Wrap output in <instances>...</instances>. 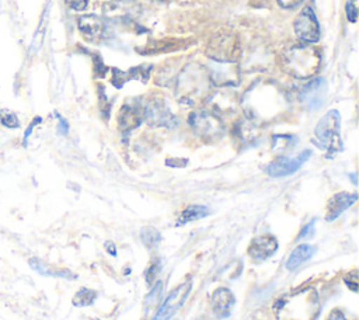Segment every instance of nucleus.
<instances>
[{
	"mask_svg": "<svg viewBox=\"0 0 359 320\" xmlns=\"http://www.w3.org/2000/svg\"><path fill=\"white\" fill-rule=\"evenodd\" d=\"M268 60H269V52L264 46H254L248 52V55H243L244 65H247V67H252V69H258V67L264 66L265 63H268Z\"/></svg>",
	"mask_w": 359,
	"mask_h": 320,
	"instance_id": "obj_22",
	"label": "nucleus"
},
{
	"mask_svg": "<svg viewBox=\"0 0 359 320\" xmlns=\"http://www.w3.org/2000/svg\"><path fill=\"white\" fill-rule=\"evenodd\" d=\"M143 115L150 125L154 126H165L174 128L177 125L175 116L167 108L163 100L160 98H150L146 101L143 107Z\"/></svg>",
	"mask_w": 359,
	"mask_h": 320,
	"instance_id": "obj_11",
	"label": "nucleus"
},
{
	"mask_svg": "<svg viewBox=\"0 0 359 320\" xmlns=\"http://www.w3.org/2000/svg\"><path fill=\"white\" fill-rule=\"evenodd\" d=\"M355 201H356V194H348V192L335 194L328 201V205H327V213H325L327 220H334L345 209H348Z\"/></svg>",
	"mask_w": 359,
	"mask_h": 320,
	"instance_id": "obj_16",
	"label": "nucleus"
},
{
	"mask_svg": "<svg viewBox=\"0 0 359 320\" xmlns=\"http://www.w3.org/2000/svg\"><path fill=\"white\" fill-rule=\"evenodd\" d=\"M177 74H178V73L174 72V66L168 65V66H164V67L160 69L156 81H158V84H161V86H168V84H171L172 81H175Z\"/></svg>",
	"mask_w": 359,
	"mask_h": 320,
	"instance_id": "obj_26",
	"label": "nucleus"
},
{
	"mask_svg": "<svg viewBox=\"0 0 359 320\" xmlns=\"http://www.w3.org/2000/svg\"><path fill=\"white\" fill-rule=\"evenodd\" d=\"M341 116L335 109L328 111L317 124L314 129L316 143L327 150L328 153H337L341 149V135H339Z\"/></svg>",
	"mask_w": 359,
	"mask_h": 320,
	"instance_id": "obj_5",
	"label": "nucleus"
},
{
	"mask_svg": "<svg viewBox=\"0 0 359 320\" xmlns=\"http://www.w3.org/2000/svg\"><path fill=\"white\" fill-rule=\"evenodd\" d=\"M279 320H316L320 302L314 288L307 286L282 298L276 306Z\"/></svg>",
	"mask_w": 359,
	"mask_h": 320,
	"instance_id": "obj_4",
	"label": "nucleus"
},
{
	"mask_svg": "<svg viewBox=\"0 0 359 320\" xmlns=\"http://www.w3.org/2000/svg\"><path fill=\"white\" fill-rule=\"evenodd\" d=\"M276 247H278L276 240L273 237L265 234V236H259L258 239H255L252 241V244L248 248V253L254 260L261 261V260H265L269 255H272L273 251L276 250Z\"/></svg>",
	"mask_w": 359,
	"mask_h": 320,
	"instance_id": "obj_17",
	"label": "nucleus"
},
{
	"mask_svg": "<svg viewBox=\"0 0 359 320\" xmlns=\"http://www.w3.org/2000/svg\"><path fill=\"white\" fill-rule=\"evenodd\" d=\"M88 0H66V4L73 10H84L87 7Z\"/></svg>",
	"mask_w": 359,
	"mask_h": 320,
	"instance_id": "obj_32",
	"label": "nucleus"
},
{
	"mask_svg": "<svg viewBox=\"0 0 359 320\" xmlns=\"http://www.w3.org/2000/svg\"><path fill=\"white\" fill-rule=\"evenodd\" d=\"M236 299L227 288H219L212 295V307L219 317H226L230 314Z\"/></svg>",
	"mask_w": 359,
	"mask_h": 320,
	"instance_id": "obj_18",
	"label": "nucleus"
},
{
	"mask_svg": "<svg viewBox=\"0 0 359 320\" xmlns=\"http://www.w3.org/2000/svg\"><path fill=\"white\" fill-rule=\"evenodd\" d=\"M300 1H302V0H278V3H279L282 7H285V8H292V7L297 6Z\"/></svg>",
	"mask_w": 359,
	"mask_h": 320,
	"instance_id": "obj_36",
	"label": "nucleus"
},
{
	"mask_svg": "<svg viewBox=\"0 0 359 320\" xmlns=\"http://www.w3.org/2000/svg\"><path fill=\"white\" fill-rule=\"evenodd\" d=\"M57 118H59V125H57V131H59V133L60 135H66L67 133V129H69V126H67V122L62 118V116H59L57 115Z\"/></svg>",
	"mask_w": 359,
	"mask_h": 320,
	"instance_id": "obj_35",
	"label": "nucleus"
},
{
	"mask_svg": "<svg viewBox=\"0 0 359 320\" xmlns=\"http://www.w3.org/2000/svg\"><path fill=\"white\" fill-rule=\"evenodd\" d=\"M189 126L192 131L203 140H216L223 133V122L222 119L213 112L208 109H198L194 111L188 118Z\"/></svg>",
	"mask_w": 359,
	"mask_h": 320,
	"instance_id": "obj_6",
	"label": "nucleus"
},
{
	"mask_svg": "<svg viewBox=\"0 0 359 320\" xmlns=\"http://www.w3.org/2000/svg\"><path fill=\"white\" fill-rule=\"evenodd\" d=\"M157 272H158V265H157V262H156V264H153V265L147 269V272H146V281H147L149 285L153 284V281L156 279Z\"/></svg>",
	"mask_w": 359,
	"mask_h": 320,
	"instance_id": "obj_31",
	"label": "nucleus"
},
{
	"mask_svg": "<svg viewBox=\"0 0 359 320\" xmlns=\"http://www.w3.org/2000/svg\"><path fill=\"white\" fill-rule=\"evenodd\" d=\"M206 100L212 109L219 112H231L238 104V94L233 87L229 86L216 87V90L210 91Z\"/></svg>",
	"mask_w": 359,
	"mask_h": 320,
	"instance_id": "obj_14",
	"label": "nucleus"
},
{
	"mask_svg": "<svg viewBox=\"0 0 359 320\" xmlns=\"http://www.w3.org/2000/svg\"><path fill=\"white\" fill-rule=\"evenodd\" d=\"M0 122L3 125H6L7 128H17L20 125L17 115L10 111H4V109L0 111Z\"/></svg>",
	"mask_w": 359,
	"mask_h": 320,
	"instance_id": "obj_28",
	"label": "nucleus"
},
{
	"mask_svg": "<svg viewBox=\"0 0 359 320\" xmlns=\"http://www.w3.org/2000/svg\"><path fill=\"white\" fill-rule=\"evenodd\" d=\"M118 122H119V128L122 131H129L136 128L140 124V115L136 107L126 104L121 108V112L118 115Z\"/></svg>",
	"mask_w": 359,
	"mask_h": 320,
	"instance_id": "obj_21",
	"label": "nucleus"
},
{
	"mask_svg": "<svg viewBox=\"0 0 359 320\" xmlns=\"http://www.w3.org/2000/svg\"><path fill=\"white\" fill-rule=\"evenodd\" d=\"M209 215V209L202 205H191L182 211V213L178 218V225H184L191 220H196L201 218H205Z\"/></svg>",
	"mask_w": 359,
	"mask_h": 320,
	"instance_id": "obj_23",
	"label": "nucleus"
},
{
	"mask_svg": "<svg viewBox=\"0 0 359 320\" xmlns=\"http://www.w3.org/2000/svg\"><path fill=\"white\" fill-rule=\"evenodd\" d=\"M294 32L302 42L314 44L320 38V28L314 11L310 7H304L294 20Z\"/></svg>",
	"mask_w": 359,
	"mask_h": 320,
	"instance_id": "obj_10",
	"label": "nucleus"
},
{
	"mask_svg": "<svg viewBox=\"0 0 359 320\" xmlns=\"http://www.w3.org/2000/svg\"><path fill=\"white\" fill-rule=\"evenodd\" d=\"M206 55L217 62H236L240 55V45L236 35L230 32H220L215 35L208 46Z\"/></svg>",
	"mask_w": 359,
	"mask_h": 320,
	"instance_id": "obj_7",
	"label": "nucleus"
},
{
	"mask_svg": "<svg viewBox=\"0 0 359 320\" xmlns=\"http://www.w3.org/2000/svg\"><path fill=\"white\" fill-rule=\"evenodd\" d=\"M29 265L32 269H35L36 272H39L41 275H52V276H63V278H76L74 274L69 272V271H52L50 268H48L46 264H43L41 260L38 258H31L29 260Z\"/></svg>",
	"mask_w": 359,
	"mask_h": 320,
	"instance_id": "obj_24",
	"label": "nucleus"
},
{
	"mask_svg": "<svg viewBox=\"0 0 359 320\" xmlns=\"http://www.w3.org/2000/svg\"><path fill=\"white\" fill-rule=\"evenodd\" d=\"M346 17L351 22H355L358 18V6L356 0H348L346 3Z\"/></svg>",
	"mask_w": 359,
	"mask_h": 320,
	"instance_id": "obj_29",
	"label": "nucleus"
},
{
	"mask_svg": "<svg viewBox=\"0 0 359 320\" xmlns=\"http://www.w3.org/2000/svg\"><path fill=\"white\" fill-rule=\"evenodd\" d=\"M321 63L318 51L310 44H296L287 46L280 55L282 69L296 79L313 77Z\"/></svg>",
	"mask_w": 359,
	"mask_h": 320,
	"instance_id": "obj_3",
	"label": "nucleus"
},
{
	"mask_svg": "<svg viewBox=\"0 0 359 320\" xmlns=\"http://www.w3.org/2000/svg\"><path fill=\"white\" fill-rule=\"evenodd\" d=\"M327 320H349V319H346V316L341 312V310H332L331 313H330V316H328V319Z\"/></svg>",
	"mask_w": 359,
	"mask_h": 320,
	"instance_id": "obj_34",
	"label": "nucleus"
},
{
	"mask_svg": "<svg viewBox=\"0 0 359 320\" xmlns=\"http://www.w3.org/2000/svg\"><path fill=\"white\" fill-rule=\"evenodd\" d=\"M174 83L178 100L187 104H195L206 100L213 87L206 67L196 63L184 66L178 72Z\"/></svg>",
	"mask_w": 359,
	"mask_h": 320,
	"instance_id": "obj_2",
	"label": "nucleus"
},
{
	"mask_svg": "<svg viewBox=\"0 0 359 320\" xmlns=\"http://www.w3.org/2000/svg\"><path fill=\"white\" fill-rule=\"evenodd\" d=\"M143 243L147 246V247H153L158 243L160 240V234L158 232L154 229V227H144L142 230V234H140Z\"/></svg>",
	"mask_w": 359,
	"mask_h": 320,
	"instance_id": "obj_27",
	"label": "nucleus"
},
{
	"mask_svg": "<svg viewBox=\"0 0 359 320\" xmlns=\"http://www.w3.org/2000/svg\"><path fill=\"white\" fill-rule=\"evenodd\" d=\"M241 104L247 118L254 122H269L280 116L289 107L283 90L271 80H257L245 91Z\"/></svg>",
	"mask_w": 359,
	"mask_h": 320,
	"instance_id": "obj_1",
	"label": "nucleus"
},
{
	"mask_svg": "<svg viewBox=\"0 0 359 320\" xmlns=\"http://www.w3.org/2000/svg\"><path fill=\"white\" fill-rule=\"evenodd\" d=\"M77 27L87 41H98L105 34V24L101 17L95 14H84L79 17Z\"/></svg>",
	"mask_w": 359,
	"mask_h": 320,
	"instance_id": "obj_15",
	"label": "nucleus"
},
{
	"mask_svg": "<svg viewBox=\"0 0 359 320\" xmlns=\"http://www.w3.org/2000/svg\"><path fill=\"white\" fill-rule=\"evenodd\" d=\"M160 292H161V284L160 282H157L156 285H154V289L147 295V298H146V302L150 305V303H153V302H156V300H158V296H160Z\"/></svg>",
	"mask_w": 359,
	"mask_h": 320,
	"instance_id": "obj_30",
	"label": "nucleus"
},
{
	"mask_svg": "<svg viewBox=\"0 0 359 320\" xmlns=\"http://www.w3.org/2000/svg\"><path fill=\"white\" fill-rule=\"evenodd\" d=\"M191 286H192L191 279H187L182 284L177 285L170 292V295L167 296L164 303L160 306V309L156 312V314L151 320H170L177 313V310L182 306V303L185 302V299L191 291Z\"/></svg>",
	"mask_w": 359,
	"mask_h": 320,
	"instance_id": "obj_9",
	"label": "nucleus"
},
{
	"mask_svg": "<svg viewBox=\"0 0 359 320\" xmlns=\"http://www.w3.org/2000/svg\"><path fill=\"white\" fill-rule=\"evenodd\" d=\"M206 72L213 86L234 87L240 83V66L236 62L212 60L206 66Z\"/></svg>",
	"mask_w": 359,
	"mask_h": 320,
	"instance_id": "obj_8",
	"label": "nucleus"
},
{
	"mask_svg": "<svg viewBox=\"0 0 359 320\" xmlns=\"http://www.w3.org/2000/svg\"><path fill=\"white\" fill-rule=\"evenodd\" d=\"M316 253V247L311 244H300L297 246L289 255L286 261V268L287 269H294L309 258H311Z\"/></svg>",
	"mask_w": 359,
	"mask_h": 320,
	"instance_id": "obj_20",
	"label": "nucleus"
},
{
	"mask_svg": "<svg viewBox=\"0 0 359 320\" xmlns=\"http://www.w3.org/2000/svg\"><path fill=\"white\" fill-rule=\"evenodd\" d=\"M314 223H316V220H311L310 223H307L303 229H302V232H300V234H299V239H304V237H307V236H311L313 233H314Z\"/></svg>",
	"mask_w": 359,
	"mask_h": 320,
	"instance_id": "obj_33",
	"label": "nucleus"
},
{
	"mask_svg": "<svg viewBox=\"0 0 359 320\" xmlns=\"http://www.w3.org/2000/svg\"><path fill=\"white\" fill-rule=\"evenodd\" d=\"M310 154H311L310 150H304L303 153H300L296 157H279L268 164L266 173L271 177L290 175V174L296 173L303 166V163L310 157Z\"/></svg>",
	"mask_w": 359,
	"mask_h": 320,
	"instance_id": "obj_13",
	"label": "nucleus"
},
{
	"mask_svg": "<svg viewBox=\"0 0 359 320\" xmlns=\"http://www.w3.org/2000/svg\"><path fill=\"white\" fill-rule=\"evenodd\" d=\"M327 94V83L321 77L309 81L300 91V101L304 108L313 111L323 107Z\"/></svg>",
	"mask_w": 359,
	"mask_h": 320,
	"instance_id": "obj_12",
	"label": "nucleus"
},
{
	"mask_svg": "<svg viewBox=\"0 0 359 320\" xmlns=\"http://www.w3.org/2000/svg\"><path fill=\"white\" fill-rule=\"evenodd\" d=\"M135 3L129 0H116L105 7V13L111 18L126 20L135 14Z\"/></svg>",
	"mask_w": 359,
	"mask_h": 320,
	"instance_id": "obj_19",
	"label": "nucleus"
},
{
	"mask_svg": "<svg viewBox=\"0 0 359 320\" xmlns=\"http://www.w3.org/2000/svg\"><path fill=\"white\" fill-rule=\"evenodd\" d=\"M95 298V292L88 289V288H83L80 289L74 298H73V305L76 306H88Z\"/></svg>",
	"mask_w": 359,
	"mask_h": 320,
	"instance_id": "obj_25",
	"label": "nucleus"
}]
</instances>
